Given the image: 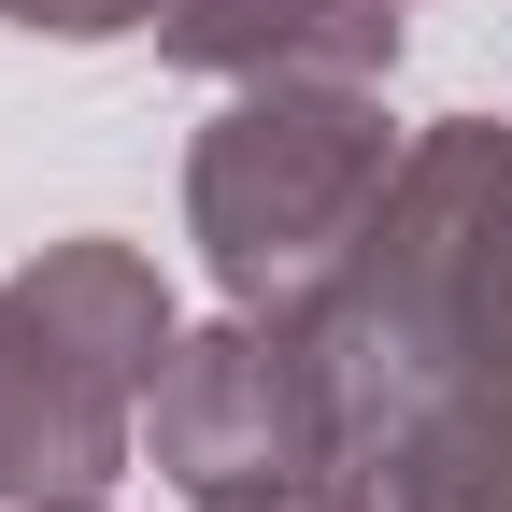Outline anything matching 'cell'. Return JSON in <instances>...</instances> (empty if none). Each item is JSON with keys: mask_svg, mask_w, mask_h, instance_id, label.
<instances>
[{"mask_svg": "<svg viewBox=\"0 0 512 512\" xmlns=\"http://www.w3.org/2000/svg\"><path fill=\"white\" fill-rule=\"evenodd\" d=\"M0 512H100V498H0Z\"/></svg>", "mask_w": 512, "mask_h": 512, "instance_id": "ba28073f", "label": "cell"}, {"mask_svg": "<svg viewBox=\"0 0 512 512\" xmlns=\"http://www.w3.org/2000/svg\"><path fill=\"white\" fill-rule=\"evenodd\" d=\"M171 285L143 242H43L0 285V498H100L171 370Z\"/></svg>", "mask_w": 512, "mask_h": 512, "instance_id": "3957f363", "label": "cell"}, {"mask_svg": "<svg viewBox=\"0 0 512 512\" xmlns=\"http://www.w3.org/2000/svg\"><path fill=\"white\" fill-rule=\"evenodd\" d=\"M399 128H384L370 72H271V86H228L214 128L185 143V242L228 299H328V271L356 256V228L384 214L399 185Z\"/></svg>", "mask_w": 512, "mask_h": 512, "instance_id": "7a4b0ae2", "label": "cell"}, {"mask_svg": "<svg viewBox=\"0 0 512 512\" xmlns=\"http://www.w3.org/2000/svg\"><path fill=\"white\" fill-rule=\"evenodd\" d=\"M214 512H399L356 456H328V470H299V484H271V498H214Z\"/></svg>", "mask_w": 512, "mask_h": 512, "instance_id": "8992f818", "label": "cell"}, {"mask_svg": "<svg viewBox=\"0 0 512 512\" xmlns=\"http://www.w3.org/2000/svg\"><path fill=\"white\" fill-rule=\"evenodd\" d=\"M143 441L185 512L214 498H271L299 470L342 456V399H328V342L313 313H271V299H228L214 328H185L157 399H143Z\"/></svg>", "mask_w": 512, "mask_h": 512, "instance_id": "277c9868", "label": "cell"}, {"mask_svg": "<svg viewBox=\"0 0 512 512\" xmlns=\"http://www.w3.org/2000/svg\"><path fill=\"white\" fill-rule=\"evenodd\" d=\"M399 15L413 0H157V57L214 86H271V72H399Z\"/></svg>", "mask_w": 512, "mask_h": 512, "instance_id": "5b68a950", "label": "cell"}, {"mask_svg": "<svg viewBox=\"0 0 512 512\" xmlns=\"http://www.w3.org/2000/svg\"><path fill=\"white\" fill-rule=\"evenodd\" d=\"M0 15H15V29H43V43H128L157 0H0Z\"/></svg>", "mask_w": 512, "mask_h": 512, "instance_id": "52a82bcc", "label": "cell"}, {"mask_svg": "<svg viewBox=\"0 0 512 512\" xmlns=\"http://www.w3.org/2000/svg\"><path fill=\"white\" fill-rule=\"evenodd\" d=\"M328 342L342 456L399 512H512V128L441 114L384 214L299 299Z\"/></svg>", "mask_w": 512, "mask_h": 512, "instance_id": "6da1fadb", "label": "cell"}]
</instances>
